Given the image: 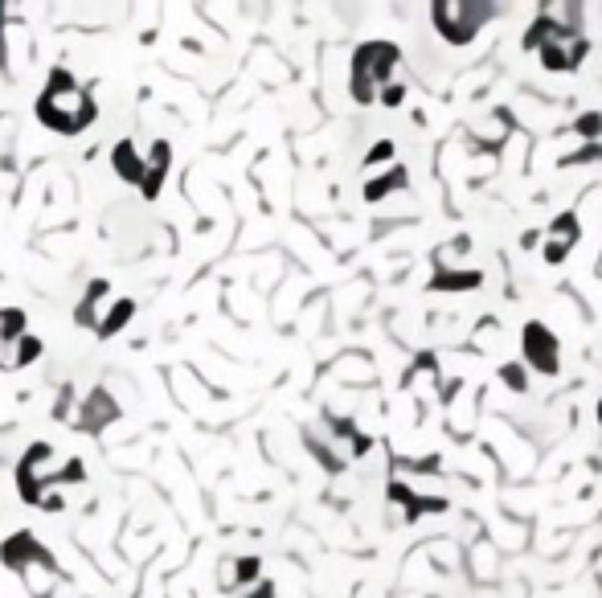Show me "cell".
I'll use <instances>...</instances> for the list:
<instances>
[{
    "mask_svg": "<svg viewBox=\"0 0 602 598\" xmlns=\"http://www.w3.org/2000/svg\"><path fill=\"white\" fill-rule=\"evenodd\" d=\"M37 119L46 127H54V132H62V136H74L95 119V99L86 95L66 70H54L50 87L37 99Z\"/></svg>",
    "mask_w": 602,
    "mask_h": 598,
    "instance_id": "obj_1",
    "label": "cell"
},
{
    "mask_svg": "<svg viewBox=\"0 0 602 598\" xmlns=\"http://www.w3.org/2000/svg\"><path fill=\"white\" fill-rule=\"evenodd\" d=\"M402 62L398 46H390V41H365V46L353 54V78H349V91L357 103H377L381 91L390 87L394 78V66Z\"/></svg>",
    "mask_w": 602,
    "mask_h": 598,
    "instance_id": "obj_2",
    "label": "cell"
},
{
    "mask_svg": "<svg viewBox=\"0 0 602 598\" xmlns=\"http://www.w3.org/2000/svg\"><path fill=\"white\" fill-rule=\"evenodd\" d=\"M0 562H5L13 574L25 578V586L37 594V598H46L54 590V578H58V562H54V553L46 545H37L33 533H13L5 545H0Z\"/></svg>",
    "mask_w": 602,
    "mask_h": 598,
    "instance_id": "obj_3",
    "label": "cell"
},
{
    "mask_svg": "<svg viewBox=\"0 0 602 598\" xmlns=\"http://www.w3.org/2000/svg\"><path fill=\"white\" fill-rule=\"evenodd\" d=\"M492 17H496V9L484 5V0H439V5L430 9V21H435V29L451 46H467V41L480 33V25Z\"/></svg>",
    "mask_w": 602,
    "mask_h": 598,
    "instance_id": "obj_4",
    "label": "cell"
},
{
    "mask_svg": "<svg viewBox=\"0 0 602 598\" xmlns=\"http://www.w3.org/2000/svg\"><path fill=\"white\" fill-rule=\"evenodd\" d=\"M521 345H525V365L529 369H537V373H545V377H553L557 369V357H562V349H557V336L541 324V320H529L525 324V336H521Z\"/></svg>",
    "mask_w": 602,
    "mask_h": 598,
    "instance_id": "obj_5",
    "label": "cell"
},
{
    "mask_svg": "<svg viewBox=\"0 0 602 598\" xmlns=\"http://www.w3.org/2000/svg\"><path fill=\"white\" fill-rule=\"evenodd\" d=\"M586 50H590V41L574 29V33H566L562 41H553V46H545V50H541V66H545V70H553V74H562V70H578V66H582V58H586Z\"/></svg>",
    "mask_w": 602,
    "mask_h": 598,
    "instance_id": "obj_6",
    "label": "cell"
},
{
    "mask_svg": "<svg viewBox=\"0 0 602 598\" xmlns=\"http://www.w3.org/2000/svg\"><path fill=\"white\" fill-rule=\"evenodd\" d=\"M390 504H402L406 512H402V521L406 525H418V517L422 512H447V500L443 496H418L410 484H402V480H390Z\"/></svg>",
    "mask_w": 602,
    "mask_h": 598,
    "instance_id": "obj_7",
    "label": "cell"
},
{
    "mask_svg": "<svg viewBox=\"0 0 602 598\" xmlns=\"http://www.w3.org/2000/svg\"><path fill=\"white\" fill-rule=\"evenodd\" d=\"M119 418V406H115V398L107 394V390H91L86 394V402H82V410H78V431H103L107 422H115Z\"/></svg>",
    "mask_w": 602,
    "mask_h": 598,
    "instance_id": "obj_8",
    "label": "cell"
},
{
    "mask_svg": "<svg viewBox=\"0 0 602 598\" xmlns=\"http://www.w3.org/2000/svg\"><path fill=\"white\" fill-rule=\"evenodd\" d=\"M168 160H172V148H168L164 140L152 144L148 164H144V181H140V189H144L148 201H156V193H160V185H164V177H168Z\"/></svg>",
    "mask_w": 602,
    "mask_h": 598,
    "instance_id": "obj_9",
    "label": "cell"
},
{
    "mask_svg": "<svg viewBox=\"0 0 602 598\" xmlns=\"http://www.w3.org/2000/svg\"><path fill=\"white\" fill-rule=\"evenodd\" d=\"M111 164H115V173H119L123 181L140 185V181H144V164H148V160H140V156H136V144H132V140H119V144L111 148Z\"/></svg>",
    "mask_w": 602,
    "mask_h": 598,
    "instance_id": "obj_10",
    "label": "cell"
},
{
    "mask_svg": "<svg viewBox=\"0 0 602 598\" xmlns=\"http://www.w3.org/2000/svg\"><path fill=\"white\" fill-rule=\"evenodd\" d=\"M107 283L103 279H95L91 287H86V295H82V304H78V312H74V320L82 324V328H95L99 332V324H103V316H99V308H103V299H107Z\"/></svg>",
    "mask_w": 602,
    "mask_h": 598,
    "instance_id": "obj_11",
    "label": "cell"
},
{
    "mask_svg": "<svg viewBox=\"0 0 602 598\" xmlns=\"http://www.w3.org/2000/svg\"><path fill=\"white\" fill-rule=\"evenodd\" d=\"M484 275L480 271H447L439 267L435 279H430V291H467V287H480Z\"/></svg>",
    "mask_w": 602,
    "mask_h": 598,
    "instance_id": "obj_12",
    "label": "cell"
},
{
    "mask_svg": "<svg viewBox=\"0 0 602 598\" xmlns=\"http://www.w3.org/2000/svg\"><path fill=\"white\" fill-rule=\"evenodd\" d=\"M578 238H582V226H578V213L570 209V213H557V218L549 222V242H570V246H578Z\"/></svg>",
    "mask_w": 602,
    "mask_h": 598,
    "instance_id": "obj_13",
    "label": "cell"
},
{
    "mask_svg": "<svg viewBox=\"0 0 602 598\" xmlns=\"http://www.w3.org/2000/svg\"><path fill=\"white\" fill-rule=\"evenodd\" d=\"M394 189H406V168H402V164H394L385 177L369 181V185H365V197H369V201H381L385 193H394Z\"/></svg>",
    "mask_w": 602,
    "mask_h": 598,
    "instance_id": "obj_14",
    "label": "cell"
},
{
    "mask_svg": "<svg viewBox=\"0 0 602 598\" xmlns=\"http://www.w3.org/2000/svg\"><path fill=\"white\" fill-rule=\"evenodd\" d=\"M132 312H136V304H132V299H115V304H111V312L103 316V324H99V336L107 340V336H115L127 320H132Z\"/></svg>",
    "mask_w": 602,
    "mask_h": 598,
    "instance_id": "obj_15",
    "label": "cell"
},
{
    "mask_svg": "<svg viewBox=\"0 0 602 598\" xmlns=\"http://www.w3.org/2000/svg\"><path fill=\"white\" fill-rule=\"evenodd\" d=\"M25 328H29L25 312L5 308V312H0V345H13V340H25Z\"/></svg>",
    "mask_w": 602,
    "mask_h": 598,
    "instance_id": "obj_16",
    "label": "cell"
},
{
    "mask_svg": "<svg viewBox=\"0 0 602 598\" xmlns=\"http://www.w3.org/2000/svg\"><path fill=\"white\" fill-rule=\"evenodd\" d=\"M254 574H258V558H242V562L226 566V574H222V586H226V590H238V586H246Z\"/></svg>",
    "mask_w": 602,
    "mask_h": 598,
    "instance_id": "obj_17",
    "label": "cell"
},
{
    "mask_svg": "<svg viewBox=\"0 0 602 598\" xmlns=\"http://www.w3.org/2000/svg\"><path fill=\"white\" fill-rule=\"evenodd\" d=\"M574 132L582 136V140H602V111H586V115H578L574 119Z\"/></svg>",
    "mask_w": 602,
    "mask_h": 598,
    "instance_id": "obj_18",
    "label": "cell"
},
{
    "mask_svg": "<svg viewBox=\"0 0 602 598\" xmlns=\"http://www.w3.org/2000/svg\"><path fill=\"white\" fill-rule=\"evenodd\" d=\"M402 99H406V82H390V87L381 91L377 103H385V107H402Z\"/></svg>",
    "mask_w": 602,
    "mask_h": 598,
    "instance_id": "obj_19",
    "label": "cell"
},
{
    "mask_svg": "<svg viewBox=\"0 0 602 598\" xmlns=\"http://www.w3.org/2000/svg\"><path fill=\"white\" fill-rule=\"evenodd\" d=\"M586 160H602V144H590V148H582L574 156H562V164H586Z\"/></svg>",
    "mask_w": 602,
    "mask_h": 598,
    "instance_id": "obj_20",
    "label": "cell"
},
{
    "mask_svg": "<svg viewBox=\"0 0 602 598\" xmlns=\"http://www.w3.org/2000/svg\"><path fill=\"white\" fill-rule=\"evenodd\" d=\"M500 377L508 381V386H512L516 394H521V390H525V373H521V365H504V369H500Z\"/></svg>",
    "mask_w": 602,
    "mask_h": 598,
    "instance_id": "obj_21",
    "label": "cell"
},
{
    "mask_svg": "<svg viewBox=\"0 0 602 598\" xmlns=\"http://www.w3.org/2000/svg\"><path fill=\"white\" fill-rule=\"evenodd\" d=\"M390 156H394V144H390V140H381V144H377V148L369 152V160H365V164H377V160H390Z\"/></svg>",
    "mask_w": 602,
    "mask_h": 598,
    "instance_id": "obj_22",
    "label": "cell"
},
{
    "mask_svg": "<svg viewBox=\"0 0 602 598\" xmlns=\"http://www.w3.org/2000/svg\"><path fill=\"white\" fill-rule=\"evenodd\" d=\"M271 594H275V586H271V582H263V586H258L254 594H246V598H271Z\"/></svg>",
    "mask_w": 602,
    "mask_h": 598,
    "instance_id": "obj_23",
    "label": "cell"
}]
</instances>
